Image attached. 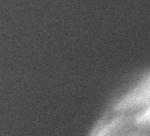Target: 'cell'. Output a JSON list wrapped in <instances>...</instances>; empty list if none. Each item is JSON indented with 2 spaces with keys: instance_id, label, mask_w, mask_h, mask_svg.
Segmentation results:
<instances>
[{
  "instance_id": "cell-3",
  "label": "cell",
  "mask_w": 150,
  "mask_h": 136,
  "mask_svg": "<svg viewBox=\"0 0 150 136\" xmlns=\"http://www.w3.org/2000/svg\"><path fill=\"white\" fill-rule=\"evenodd\" d=\"M135 125L143 135L150 136V106L139 113L134 115Z\"/></svg>"
},
{
  "instance_id": "cell-4",
  "label": "cell",
  "mask_w": 150,
  "mask_h": 136,
  "mask_svg": "<svg viewBox=\"0 0 150 136\" xmlns=\"http://www.w3.org/2000/svg\"><path fill=\"white\" fill-rule=\"evenodd\" d=\"M135 136H146V135H143L142 134H141V132H139V133L137 134Z\"/></svg>"
},
{
  "instance_id": "cell-2",
  "label": "cell",
  "mask_w": 150,
  "mask_h": 136,
  "mask_svg": "<svg viewBox=\"0 0 150 136\" xmlns=\"http://www.w3.org/2000/svg\"><path fill=\"white\" fill-rule=\"evenodd\" d=\"M138 131L134 115L121 114L101 127L94 136H134Z\"/></svg>"
},
{
  "instance_id": "cell-1",
  "label": "cell",
  "mask_w": 150,
  "mask_h": 136,
  "mask_svg": "<svg viewBox=\"0 0 150 136\" xmlns=\"http://www.w3.org/2000/svg\"><path fill=\"white\" fill-rule=\"evenodd\" d=\"M150 106V71L138 81L135 86L115 106L121 114L135 115Z\"/></svg>"
}]
</instances>
